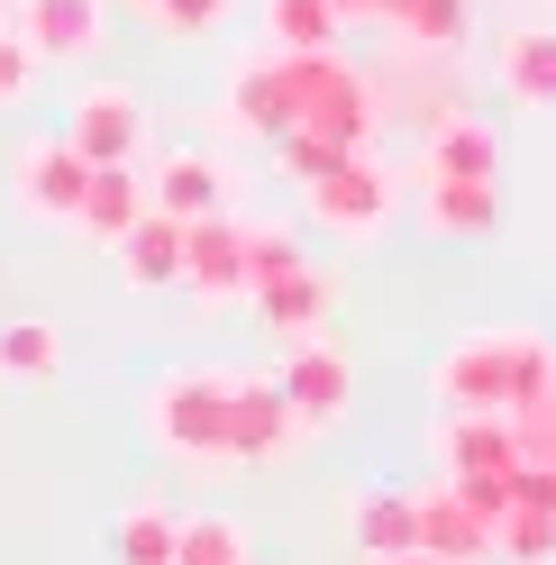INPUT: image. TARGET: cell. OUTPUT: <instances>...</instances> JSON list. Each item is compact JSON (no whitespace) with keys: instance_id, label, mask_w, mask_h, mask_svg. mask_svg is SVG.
<instances>
[{"instance_id":"cell-1","label":"cell","mask_w":556,"mask_h":565,"mask_svg":"<svg viewBox=\"0 0 556 565\" xmlns=\"http://www.w3.org/2000/svg\"><path fill=\"white\" fill-rule=\"evenodd\" d=\"M556 383V347L538 329H466V338H447V356L429 365V393L438 411H530L538 393Z\"/></svg>"},{"instance_id":"cell-2","label":"cell","mask_w":556,"mask_h":565,"mask_svg":"<svg viewBox=\"0 0 556 565\" xmlns=\"http://www.w3.org/2000/svg\"><path fill=\"white\" fill-rule=\"evenodd\" d=\"M284 64V92H292V128L329 137V147L365 156L374 128H384V92H374V74H356L338 46L329 55H274Z\"/></svg>"},{"instance_id":"cell-3","label":"cell","mask_w":556,"mask_h":565,"mask_svg":"<svg viewBox=\"0 0 556 565\" xmlns=\"http://www.w3.org/2000/svg\"><path fill=\"white\" fill-rule=\"evenodd\" d=\"M147 429L183 466H228V374L220 365H173L147 393Z\"/></svg>"},{"instance_id":"cell-4","label":"cell","mask_w":556,"mask_h":565,"mask_svg":"<svg viewBox=\"0 0 556 565\" xmlns=\"http://www.w3.org/2000/svg\"><path fill=\"white\" fill-rule=\"evenodd\" d=\"M284 411H292V429L310 438V429H338L346 419V402H356V365H346V347L320 329V338H301L292 356H284Z\"/></svg>"},{"instance_id":"cell-5","label":"cell","mask_w":556,"mask_h":565,"mask_svg":"<svg viewBox=\"0 0 556 565\" xmlns=\"http://www.w3.org/2000/svg\"><path fill=\"white\" fill-rule=\"evenodd\" d=\"M64 147L83 164H137V147H147V100L128 83H83L74 110H64Z\"/></svg>"},{"instance_id":"cell-6","label":"cell","mask_w":556,"mask_h":565,"mask_svg":"<svg viewBox=\"0 0 556 565\" xmlns=\"http://www.w3.org/2000/svg\"><path fill=\"white\" fill-rule=\"evenodd\" d=\"M310 220H320L329 237H384V220H393V173L374 164V156H346L338 173L310 183Z\"/></svg>"},{"instance_id":"cell-7","label":"cell","mask_w":556,"mask_h":565,"mask_svg":"<svg viewBox=\"0 0 556 565\" xmlns=\"http://www.w3.org/2000/svg\"><path fill=\"white\" fill-rule=\"evenodd\" d=\"M183 292L192 301H247V220H228V210H211V220H183Z\"/></svg>"},{"instance_id":"cell-8","label":"cell","mask_w":556,"mask_h":565,"mask_svg":"<svg viewBox=\"0 0 556 565\" xmlns=\"http://www.w3.org/2000/svg\"><path fill=\"white\" fill-rule=\"evenodd\" d=\"M301 429L284 411V383L274 374H228V466H274Z\"/></svg>"},{"instance_id":"cell-9","label":"cell","mask_w":556,"mask_h":565,"mask_svg":"<svg viewBox=\"0 0 556 565\" xmlns=\"http://www.w3.org/2000/svg\"><path fill=\"white\" fill-rule=\"evenodd\" d=\"M83 183H92V164L64 147V137H38V147L10 156V192H19L28 220H74V210H83Z\"/></svg>"},{"instance_id":"cell-10","label":"cell","mask_w":556,"mask_h":565,"mask_svg":"<svg viewBox=\"0 0 556 565\" xmlns=\"http://www.w3.org/2000/svg\"><path fill=\"white\" fill-rule=\"evenodd\" d=\"M100 19H110V0H19L10 38L28 46V64H64L100 46Z\"/></svg>"},{"instance_id":"cell-11","label":"cell","mask_w":556,"mask_h":565,"mask_svg":"<svg viewBox=\"0 0 556 565\" xmlns=\"http://www.w3.org/2000/svg\"><path fill=\"white\" fill-rule=\"evenodd\" d=\"M420 164H429V183H502V128L457 110V119L429 128V156Z\"/></svg>"},{"instance_id":"cell-12","label":"cell","mask_w":556,"mask_h":565,"mask_svg":"<svg viewBox=\"0 0 556 565\" xmlns=\"http://www.w3.org/2000/svg\"><path fill=\"white\" fill-rule=\"evenodd\" d=\"M438 466H447V483H457V475H511V466H520L511 419H493V411H447V419H438Z\"/></svg>"},{"instance_id":"cell-13","label":"cell","mask_w":556,"mask_h":565,"mask_svg":"<svg viewBox=\"0 0 556 565\" xmlns=\"http://www.w3.org/2000/svg\"><path fill=\"white\" fill-rule=\"evenodd\" d=\"M137 220H147V173L137 164H92V183H83V210H74V228L92 246H119Z\"/></svg>"},{"instance_id":"cell-14","label":"cell","mask_w":556,"mask_h":565,"mask_svg":"<svg viewBox=\"0 0 556 565\" xmlns=\"http://www.w3.org/2000/svg\"><path fill=\"white\" fill-rule=\"evenodd\" d=\"M228 128L237 137H292V92H284V64L274 55H256V64H237L228 74Z\"/></svg>"},{"instance_id":"cell-15","label":"cell","mask_w":556,"mask_h":565,"mask_svg":"<svg viewBox=\"0 0 556 565\" xmlns=\"http://www.w3.org/2000/svg\"><path fill=\"white\" fill-rule=\"evenodd\" d=\"M147 210H164V220H211V210H228V173L183 147V156H164L147 173Z\"/></svg>"},{"instance_id":"cell-16","label":"cell","mask_w":556,"mask_h":565,"mask_svg":"<svg viewBox=\"0 0 556 565\" xmlns=\"http://www.w3.org/2000/svg\"><path fill=\"white\" fill-rule=\"evenodd\" d=\"M420 556L429 565H493V529L438 483V492H420Z\"/></svg>"},{"instance_id":"cell-17","label":"cell","mask_w":556,"mask_h":565,"mask_svg":"<svg viewBox=\"0 0 556 565\" xmlns=\"http://www.w3.org/2000/svg\"><path fill=\"white\" fill-rule=\"evenodd\" d=\"M329 301H338V282L320 274V265H301V274H284V282H265V292H256V320L274 329V338H320L329 329Z\"/></svg>"},{"instance_id":"cell-18","label":"cell","mask_w":556,"mask_h":565,"mask_svg":"<svg viewBox=\"0 0 556 565\" xmlns=\"http://www.w3.org/2000/svg\"><path fill=\"white\" fill-rule=\"evenodd\" d=\"M119 282L128 292H173V282H183V220L147 210V220L119 237Z\"/></svg>"},{"instance_id":"cell-19","label":"cell","mask_w":556,"mask_h":565,"mask_svg":"<svg viewBox=\"0 0 556 565\" xmlns=\"http://www.w3.org/2000/svg\"><path fill=\"white\" fill-rule=\"evenodd\" d=\"M502 92L520 110H556V28H511L502 38Z\"/></svg>"},{"instance_id":"cell-20","label":"cell","mask_w":556,"mask_h":565,"mask_svg":"<svg viewBox=\"0 0 556 565\" xmlns=\"http://www.w3.org/2000/svg\"><path fill=\"white\" fill-rule=\"evenodd\" d=\"M356 547H365V565L420 556V492H365L356 502Z\"/></svg>"},{"instance_id":"cell-21","label":"cell","mask_w":556,"mask_h":565,"mask_svg":"<svg viewBox=\"0 0 556 565\" xmlns=\"http://www.w3.org/2000/svg\"><path fill=\"white\" fill-rule=\"evenodd\" d=\"M420 220L438 237H493L502 228V183H429Z\"/></svg>"},{"instance_id":"cell-22","label":"cell","mask_w":556,"mask_h":565,"mask_svg":"<svg viewBox=\"0 0 556 565\" xmlns=\"http://www.w3.org/2000/svg\"><path fill=\"white\" fill-rule=\"evenodd\" d=\"M173 529H183V511L128 502V511L110 520V565H173Z\"/></svg>"},{"instance_id":"cell-23","label":"cell","mask_w":556,"mask_h":565,"mask_svg":"<svg viewBox=\"0 0 556 565\" xmlns=\"http://www.w3.org/2000/svg\"><path fill=\"white\" fill-rule=\"evenodd\" d=\"M64 374V329L55 320H10L0 329V383H55Z\"/></svg>"},{"instance_id":"cell-24","label":"cell","mask_w":556,"mask_h":565,"mask_svg":"<svg viewBox=\"0 0 556 565\" xmlns=\"http://www.w3.org/2000/svg\"><path fill=\"white\" fill-rule=\"evenodd\" d=\"M338 10L329 0H265V38H274V55H329L338 46Z\"/></svg>"},{"instance_id":"cell-25","label":"cell","mask_w":556,"mask_h":565,"mask_svg":"<svg viewBox=\"0 0 556 565\" xmlns=\"http://www.w3.org/2000/svg\"><path fill=\"white\" fill-rule=\"evenodd\" d=\"M173 565H256V547H247V529L228 511H192L173 529Z\"/></svg>"},{"instance_id":"cell-26","label":"cell","mask_w":556,"mask_h":565,"mask_svg":"<svg viewBox=\"0 0 556 565\" xmlns=\"http://www.w3.org/2000/svg\"><path fill=\"white\" fill-rule=\"evenodd\" d=\"M466 0H402V10H393V28H402V46L410 55H457L466 46Z\"/></svg>"},{"instance_id":"cell-27","label":"cell","mask_w":556,"mask_h":565,"mask_svg":"<svg viewBox=\"0 0 556 565\" xmlns=\"http://www.w3.org/2000/svg\"><path fill=\"white\" fill-rule=\"evenodd\" d=\"M493 565H556V520H538V511H502V529H493Z\"/></svg>"},{"instance_id":"cell-28","label":"cell","mask_w":556,"mask_h":565,"mask_svg":"<svg viewBox=\"0 0 556 565\" xmlns=\"http://www.w3.org/2000/svg\"><path fill=\"white\" fill-rule=\"evenodd\" d=\"M310 256H301V237L292 228H247V301L265 292V282H284V274H301Z\"/></svg>"},{"instance_id":"cell-29","label":"cell","mask_w":556,"mask_h":565,"mask_svg":"<svg viewBox=\"0 0 556 565\" xmlns=\"http://www.w3.org/2000/svg\"><path fill=\"white\" fill-rule=\"evenodd\" d=\"M274 156H284V173H292L301 192L320 183V173H338V164H346V147H329V137H310V128H292V137H274Z\"/></svg>"},{"instance_id":"cell-30","label":"cell","mask_w":556,"mask_h":565,"mask_svg":"<svg viewBox=\"0 0 556 565\" xmlns=\"http://www.w3.org/2000/svg\"><path fill=\"white\" fill-rule=\"evenodd\" d=\"M511 438H520V466H556V383L530 411H511Z\"/></svg>"},{"instance_id":"cell-31","label":"cell","mask_w":556,"mask_h":565,"mask_svg":"<svg viewBox=\"0 0 556 565\" xmlns=\"http://www.w3.org/2000/svg\"><path fill=\"white\" fill-rule=\"evenodd\" d=\"M228 10H237V0H156V28H164V38H220V28H228Z\"/></svg>"},{"instance_id":"cell-32","label":"cell","mask_w":556,"mask_h":565,"mask_svg":"<svg viewBox=\"0 0 556 565\" xmlns=\"http://www.w3.org/2000/svg\"><path fill=\"white\" fill-rule=\"evenodd\" d=\"M447 492H457V502H466L483 529H502V511H511V475H457Z\"/></svg>"},{"instance_id":"cell-33","label":"cell","mask_w":556,"mask_h":565,"mask_svg":"<svg viewBox=\"0 0 556 565\" xmlns=\"http://www.w3.org/2000/svg\"><path fill=\"white\" fill-rule=\"evenodd\" d=\"M511 511L556 520V466H511Z\"/></svg>"},{"instance_id":"cell-34","label":"cell","mask_w":556,"mask_h":565,"mask_svg":"<svg viewBox=\"0 0 556 565\" xmlns=\"http://www.w3.org/2000/svg\"><path fill=\"white\" fill-rule=\"evenodd\" d=\"M28 74H38V64H28V46H19V38H0V110L28 92Z\"/></svg>"},{"instance_id":"cell-35","label":"cell","mask_w":556,"mask_h":565,"mask_svg":"<svg viewBox=\"0 0 556 565\" xmlns=\"http://www.w3.org/2000/svg\"><path fill=\"white\" fill-rule=\"evenodd\" d=\"M338 19H384V0H329Z\"/></svg>"},{"instance_id":"cell-36","label":"cell","mask_w":556,"mask_h":565,"mask_svg":"<svg viewBox=\"0 0 556 565\" xmlns=\"http://www.w3.org/2000/svg\"><path fill=\"white\" fill-rule=\"evenodd\" d=\"M10 19H19V0H0V38H10Z\"/></svg>"},{"instance_id":"cell-37","label":"cell","mask_w":556,"mask_h":565,"mask_svg":"<svg viewBox=\"0 0 556 565\" xmlns=\"http://www.w3.org/2000/svg\"><path fill=\"white\" fill-rule=\"evenodd\" d=\"M384 565H429V556H384Z\"/></svg>"},{"instance_id":"cell-38","label":"cell","mask_w":556,"mask_h":565,"mask_svg":"<svg viewBox=\"0 0 556 565\" xmlns=\"http://www.w3.org/2000/svg\"><path fill=\"white\" fill-rule=\"evenodd\" d=\"M137 10H156V0H137Z\"/></svg>"}]
</instances>
